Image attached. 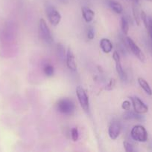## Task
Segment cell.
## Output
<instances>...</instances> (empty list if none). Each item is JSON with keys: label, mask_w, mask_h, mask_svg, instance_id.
I'll return each mask as SVG.
<instances>
[{"label": "cell", "mask_w": 152, "mask_h": 152, "mask_svg": "<svg viewBox=\"0 0 152 152\" xmlns=\"http://www.w3.org/2000/svg\"><path fill=\"white\" fill-rule=\"evenodd\" d=\"M57 109L60 113L65 115H70L75 110V104L69 98H63L57 102Z\"/></svg>", "instance_id": "1"}, {"label": "cell", "mask_w": 152, "mask_h": 152, "mask_svg": "<svg viewBox=\"0 0 152 152\" xmlns=\"http://www.w3.org/2000/svg\"><path fill=\"white\" fill-rule=\"evenodd\" d=\"M131 136L134 140L139 142H145L148 140V132L145 128L141 125H137L131 129Z\"/></svg>", "instance_id": "2"}, {"label": "cell", "mask_w": 152, "mask_h": 152, "mask_svg": "<svg viewBox=\"0 0 152 152\" xmlns=\"http://www.w3.org/2000/svg\"><path fill=\"white\" fill-rule=\"evenodd\" d=\"M39 34H40V38L45 42L50 44L53 41L50 30H49L46 21L43 19H40L39 21Z\"/></svg>", "instance_id": "3"}, {"label": "cell", "mask_w": 152, "mask_h": 152, "mask_svg": "<svg viewBox=\"0 0 152 152\" xmlns=\"http://www.w3.org/2000/svg\"><path fill=\"white\" fill-rule=\"evenodd\" d=\"M126 45L127 47L131 50V51L134 53V56L142 62H145L146 61L145 56L144 53L142 51L141 49L138 47L137 44L134 42V40L130 37H127L126 38Z\"/></svg>", "instance_id": "4"}, {"label": "cell", "mask_w": 152, "mask_h": 152, "mask_svg": "<svg viewBox=\"0 0 152 152\" xmlns=\"http://www.w3.org/2000/svg\"><path fill=\"white\" fill-rule=\"evenodd\" d=\"M76 95H77V99L80 103V106L83 110L86 112L89 111V102L86 92L81 86H77L76 88Z\"/></svg>", "instance_id": "5"}, {"label": "cell", "mask_w": 152, "mask_h": 152, "mask_svg": "<svg viewBox=\"0 0 152 152\" xmlns=\"http://www.w3.org/2000/svg\"><path fill=\"white\" fill-rule=\"evenodd\" d=\"M46 13L51 25L57 26L60 23L61 20V15L54 6H48L46 8Z\"/></svg>", "instance_id": "6"}, {"label": "cell", "mask_w": 152, "mask_h": 152, "mask_svg": "<svg viewBox=\"0 0 152 152\" xmlns=\"http://www.w3.org/2000/svg\"><path fill=\"white\" fill-rule=\"evenodd\" d=\"M131 102H132L133 108H134V111L135 112L138 113V114H145L148 111V107L137 96H131Z\"/></svg>", "instance_id": "7"}, {"label": "cell", "mask_w": 152, "mask_h": 152, "mask_svg": "<svg viewBox=\"0 0 152 152\" xmlns=\"http://www.w3.org/2000/svg\"><path fill=\"white\" fill-rule=\"evenodd\" d=\"M113 59L115 61V62H116V69L118 74H119V78L122 81H125L127 79V75L125 74V71H124L123 68H122V64H121L120 56H119V53L117 51H114L113 54Z\"/></svg>", "instance_id": "8"}, {"label": "cell", "mask_w": 152, "mask_h": 152, "mask_svg": "<svg viewBox=\"0 0 152 152\" xmlns=\"http://www.w3.org/2000/svg\"><path fill=\"white\" fill-rule=\"evenodd\" d=\"M121 132V125L119 122L113 121L110 123L108 129V134L111 140H116Z\"/></svg>", "instance_id": "9"}, {"label": "cell", "mask_w": 152, "mask_h": 152, "mask_svg": "<svg viewBox=\"0 0 152 152\" xmlns=\"http://www.w3.org/2000/svg\"><path fill=\"white\" fill-rule=\"evenodd\" d=\"M66 65L69 68V69L73 71H76V69H77V65H76L75 59V55L70 48H69L68 50L66 52Z\"/></svg>", "instance_id": "10"}, {"label": "cell", "mask_w": 152, "mask_h": 152, "mask_svg": "<svg viewBox=\"0 0 152 152\" xmlns=\"http://www.w3.org/2000/svg\"><path fill=\"white\" fill-rule=\"evenodd\" d=\"M82 15L83 18L86 22H90L93 20L94 16H95V13L92 9L88 7H83L81 8Z\"/></svg>", "instance_id": "11"}, {"label": "cell", "mask_w": 152, "mask_h": 152, "mask_svg": "<svg viewBox=\"0 0 152 152\" xmlns=\"http://www.w3.org/2000/svg\"><path fill=\"white\" fill-rule=\"evenodd\" d=\"M123 119L125 120H137V121H142L143 120L141 114L135 112V111H131L130 110L126 111V112L123 114Z\"/></svg>", "instance_id": "12"}, {"label": "cell", "mask_w": 152, "mask_h": 152, "mask_svg": "<svg viewBox=\"0 0 152 152\" xmlns=\"http://www.w3.org/2000/svg\"><path fill=\"white\" fill-rule=\"evenodd\" d=\"M100 47L104 53H109L113 50V44L110 39L106 38L101 39L100 41Z\"/></svg>", "instance_id": "13"}, {"label": "cell", "mask_w": 152, "mask_h": 152, "mask_svg": "<svg viewBox=\"0 0 152 152\" xmlns=\"http://www.w3.org/2000/svg\"><path fill=\"white\" fill-rule=\"evenodd\" d=\"M138 83L139 85V86L141 87V88L148 95H152V89L150 87L149 84L148 83V82L146 81L145 79L142 78V77H139L138 78Z\"/></svg>", "instance_id": "14"}, {"label": "cell", "mask_w": 152, "mask_h": 152, "mask_svg": "<svg viewBox=\"0 0 152 152\" xmlns=\"http://www.w3.org/2000/svg\"><path fill=\"white\" fill-rule=\"evenodd\" d=\"M108 4L110 6V8L113 10V11H114L115 13H118V14H120L123 11V8H122V4H120L118 1H114V0H109Z\"/></svg>", "instance_id": "15"}, {"label": "cell", "mask_w": 152, "mask_h": 152, "mask_svg": "<svg viewBox=\"0 0 152 152\" xmlns=\"http://www.w3.org/2000/svg\"><path fill=\"white\" fill-rule=\"evenodd\" d=\"M139 4H136V3H133V16H134V20H135L136 23H137V25H140V21H141V18H140V11L139 10L138 7Z\"/></svg>", "instance_id": "16"}, {"label": "cell", "mask_w": 152, "mask_h": 152, "mask_svg": "<svg viewBox=\"0 0 152 152\" xmlns=\"http://www.w3.org/2000/svg\"><path fill=\"white\" fill-rule=\"evenodd\" d=\"M121 28H122V33L125 35H127L129 31V23L126 17L124 16L121 18Z\"/></svg>", "instance_id": "17"}, {"label": "cell", "mask_w": 152, "mask_h": 152, "mask_svg": "<svg viewBox=\"0 0 152 152\" xmlns=\"http://www.w3.org/2000/svg\"><path fill=\"white\" fill-rule=\"evenodd\" d=\"M58 56H60L61 59H63L64 58L66 57V54L65 53V48H64L63 45L61 43L58 44Z\"/></svg>", "instance_id": "18"}, {"label": "cell", "mask_w": 152, "mask_h": 152, "mask_svg": "<svg viewBox=\"0 0 152 152\" xmlns=\"http://www.w3.org/2000/svg\"><path fill=\"white\" fill-rule=\"evenodd\" d=\"M140 18H141V20L142 21L146 29H148L149 25V19L148 18V16L143 10H141V12H140Z\"/></svg>", "instance_id": "19"}, {"label": "cell", "mask_w": 152, "mask_h": 152, "mask_svg": "<svg viewBox=\"0 0 152 152\" xmlns=\"http://www.w3.org/2000/svg\"><path fill=\"white\" fill-rule=\"evenodd\" d=\"M43 71L47 77H52L54 74L53 66L51 65H46L43 68Z\"/></svg>", "instance_id": "20"}, {"label": "cell", "mask_w": 152, "mask_h": 152, "mask_svg": "<svg viewBox=\"0 0 152 152\" xmlns=\"http://www.w3.org/2000/svg\"><path fill=\"white\" fill-rule=\"evenodd\" d=\"M71 137H72V140L74 142H76V141L78 140L79 133H78V130H77L76 128H73V129H72Z\"/></svg>", "instance_id": "21"}, {"label": "cell", "mask_w": 152, "mask_h": 152, "mask_svg": "<svg viewBox=\"0 0 152 152\" xmlns=\"http://www.w3.org/2000/svg\"><path fill=\"white\" fill-rule=\"evenodd\" d=\"M123 146H124V148H125V150L126 151L131 152V151H135V149L134 148V146H133V145H131L130 142H128V141H125V142H123Z\"/></svg>", "instance_id": "22"}, {"label": "cell", "mask_w": 152, "mask_h": 152, "mask_svg": "<svg viewBox=\"0 0 152 152\" xmlns=\"http://www.w3.org/2000/svg\"><path fill=\"white\" fill-rule=\"evenodd\" d=\"M115 84H116V81H115V80H113H113H110L108 84L106 86L105 90H107V91L113 90V88L115 87Z\"/></svg>", "instance_id": "23"}, {"label": "cell", "mask_w": 152, "mask_h": 152, "mask_svg": "<svg viewBox=\"0 0 152 152\" xmlns=\"http://www.w3.org/2000/svg\"><path fill=\"white\" fill-rule=\"evenodd\" d=\"M94 37H95V31H94V29L92 27H89V28L87 31V38L89 39L92 40L93 39Z\"/></svg>", "instance_id": "24"}, {"label": "cell", "mask_w": 152, "mask_h": 152, "mask_svg": "<svg viewBox=\"0 0 152 152\" xmlns=\"http://www.w3.org/2000/svg\"><path fill=\"white\" fill-rule=\"evenodd\" d=\"M131 102H129L128 100H125L122 102V109H124L125 111H128L130 110L131 108Z\"/></svg>", "instance_id": "25"}, {"label": "cell", "mask_w": 152, "mask_h": 152, "mask_svg": "<svg viewBox=\"0 0 152 152\" xmlns=\"http://www.w3.org/2000/svg\"><path fill=\"white\" fill-rule=\"evenodd\" d=\"M147 30L148 31L149 35H150L151 38V40H152V23H151V19H149V25H148V28Z\"/></svg>", "instance_id": "26"}, {"label": "cell", "mask_w": 152, "mask_h": 152, "mask_svg": "<svg viewBox=\"0 0 152 152\" xmlns=\"http://www.w3.org/2000/svg\"><path fill=\"white\" fill-rule=\"evenodd\" d=\"M133 3H136V4H139V0H131Z\"/></svg>", "instance_id": "27"}, {"label": "cell", "mask_w": 152, "mask_h": 152, "mask_svg": "<svg viewBox=\"0 0 152 152\" xmlns=\"http://www.w3.org/2000/svg\"><path fill=\"white\" fill-rule=\"evenodd\" d=\"M151 23H152V17L151 18Z\"/></svg>", "instance_id": "28"}, {"label": "cell", "mask_w": 152, "mask_h": 152, "mask_svg": "<svg viewBox=\"0 0 152 152\" xmlns=\"http://www.w3.org/2000/svg\"><path fill=\"white\" fill-rule=\"evenodd\" d=\"M148 1H151V0H148Z\"/></svg>", "instance_id": "29"}]
</instances>
